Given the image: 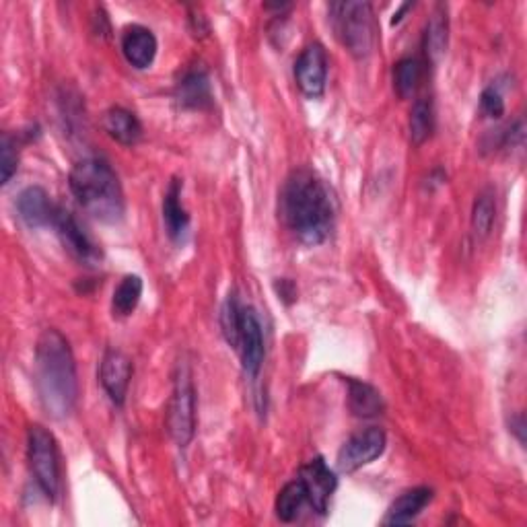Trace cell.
<instances>
[{
	"label": "cell",
	"instance_id": "1",
	"mask_svg": "<svg viewBox=\"0 0 527 527\" xmlns=\"http://www.w3.org/2000/svg\"><path fill=\"white\" fill-rule=\"evenodd\" d=\"M278 213L285 227L305 245L324 243L334 227V202L318 173L295 169L280 190Z\"/></svg>",
	"mask_w": 527,
	"mask_h": 527
},
{
	"label": "cell",
	"instance_id": "2",
	"mask_svg": "<svg viewBox=\"0 0 527 527\" xmlns=\"http://www.w3.org/2000/svg\"><path fill=\"white\" fill-rule=\"evenodd\" d=\"M35 390L52 418H66L79 400V377L73 348L54 328L42 332L35 344Z\"/></svg>",
	"mask_w": 527,
	"mask_h": 527
},
{
	"label": "cell",
	"instance_id": "3",
	"mask_svg": "<svg viewBox=\"0 0 527 527\" xmlns=\"http://www.w3.org/2000/svg\"><path fill=\"white\" fill-rule=\"evenodd\" d=\"M70 192L83 210L101 221L118 223L124 217V192L112 165L101 157L79 161L68 175Z\"/></svg>",
	"mask_w": 527,
	"mask_h": 527
},
{
	"label": "cell",
	"instance_id": "4",
	"mask_svg": "<svg viewBox=\"0 0 527 527\" xmlns=\"http://www.w3.org/2000/svg\"><path fill=\"white\" fill-rule=\"evenodd\" d=\"M330 15L340 44L355 58H367L377 40L373 7L369 3H334Z\"/></svg>",
	"mask_w": 527,
	"mask_h": 527
},
{
	"label": "cell",
	"instance_id": "5",
	"mask_svg": "<svg viewBox=\"0 0 527 527\" xmlns=\"http://www.w3.org/2000/svg\"><path fill=\"white\" fill-rule=\"evenodd\" d=\"M167 431L180 447H188L196 433V388L188 363L178 365L167 412Z\"/></svg>",
	"mask_w": 527,
	"mask_h": 527
},
{
	"label": "cell",
	"instance_id": "6",
	"mask_svg": "<svg viewBox=\"0 0 527 527\" xmlns=\"http://www.w3.org/2000/svg\"><path fill=\"white\" fill-rule=\"evenodd\" d=\"M27 460L31 474L38 482L42 493L56 501L60 493V458H58V445L54 435L40 427L33 425L27 433Z\"/></svg>",
	"mask_w": 527,
	"mask_h": 527
},
{
	"label": "cell",
	"instance_id": "7",
	"mask_svg": "<svg viewBox=\"0 0 527 527\" xmlns=\"http://www.w3.org/2000/svg\"><path fill=\"white\" fill-rule=\"evenodd\" d=\"M52 227L56 229L64 250L73 256L77 262L85 266H97L103 260V252L93 237L85 231V227L77 221V217L66 210L64 206H56L52 219Z\"/></svg>",
	"mask_w": 527,
	"mask_h": 527
},
{
	"label": "cell",
	"instance_id": "8",
	"mask_svg": "<svg viewBox=\"0 0 527 527\" xmlns=\"http://www.w3.org/2000/svg\"><path fill=\"white\" fill-rule=\"evenodd\" d=\"M385 445H388V437L377 427L365 429L357 435L350 437L338 451L336 466L340 472L350 474L357 472L369 464H373L377 458H381Z\"/></svg>",
	"mask_w": 527,
	"mask_h": 527
},
{
	"label": "cell",
	"instance_id": "9",
	"mask_svg": "<svg viewBox=\"0 0 527 527\" xmlns=\"http://www.w3.org/2000/svg\"><path fill=\"white\" fill-rule=\"evenodd\" d=\"M235 350L239 353L241 367L252 379L258 377L262 363H264V332L262 324L254 307H243L241 309V320H239V336Z\"/></svg>",
	"mask_w": 527,
	"mask_h": 527
},
{
	"label": "cell",
	"instance_id": "10",
	"mask_svg": "<svg viewBox=\"0 0 527 527\" xmlns=\"http://www.w3.org/2000/svg\"><path fill=\"white\" fill-rule=\"evenodd\" d=\"M295 81L303 95L318 99L326 91L328 81V54L322 44L307 46L295 62Z\"/></svg>",
	"mask_w": 527,
	"mask_h": 527
},
{
	"label": "cell",
	"instance_id": "11",
	"mask_svg": "<svg viewBox=\"0 0 527 527\" xmlns=\"http://www.w3.org/2000/svg\"><path fill=\"white\" fill-rule=\"evenodd\" d=\"M299 478L307 490V503L313 507V511L326 515L330 507V499L338 486L336 474L328 468V464L322 458H315L301 468Z\"/></svg>",
	"mask_w": 527,
	"mask_h": 527
},
{
	"label": "cell",
	"instance_id": "12",
	"mask_svg": "<svg viewBox=\"0 0 527 527\" xmlns=\"http://www.w3.org/2000/svg\"><path fill=\"white\" fill-rule=\"evenodd\" d=\"M130 379H132V361L122 353V350L110 348L101 359L99 381L103 385L105 394H108V398L116 406H124L130 388Z\"/></svg>",
	"mask_w": 527,
	"mask_h": 527
},
{
	"label": "cell",
	"instance_id": "13",
	"mask_svg": "<svg viewBox=\"0 0 527 527\" xmlns=\"http://www.w3.org/2000/svg\"><path fill=\"white\" fill-rule=\"evenodd\" d=\"M157 38L145 25H130L122 33V52L128 64L138 70H145L155 62L157 56Z\"/></svg>",
	"mask_w": 527,
	"mask_h": 527
},
{
	"label": "cell",
	"instance_id": "14",
	"mask_svg": "<svg viewBox=\"0 0 527 527\" xmlns=\"http://www.w3.org/2000/svg\"><path fill=\"white\" fill-rule=\"evenodd\" d=\"M17 213L23 219V223L31 229H40L48 225L52 227L56 204H52L44 188L29 186L17 198Z\"/></svg>",
	"mask_w": 527,
	"mask_h": 527
},
{
	"label": "cell",
	"instance_id": "15",
	"mask_svg": "<svg viewBox=\"0 0 527 527\" xmlns=\"http://www.w3.org/2000/svg\"><path fill=\"white\" fill-rule=\"evenodd\" d=\"M175 99L186 110H206L213 105V89L204 68H190L175 85Z\"/></svg>",
	"mask_w": 527,
	"mask_h": 527
},
{
	"label": "cell",
	"instance_id": "16",
	"mask_svg": "<svg viewBox=\"0 0 527 527\" xmlns=\"http://www.w3.org/2000/svg\"><path fill=\"white\" fill-rule=\"evenodd\" d=\"M182 180L173 178L167 186L165 198H163V223L169 239L175 243H184L188 229H190V215L182 204Z\"/></svg>",
	"mask_w": 527,
	"mask_h": 527
},
{
	"label": "cell",
	"instance_id": "17",
	"mask_svg": "<svg viewBox=\"0 0 527 527\" xmlns=\"http://www.w3.org/2000/svg\"><path fill=\"white\" fill-rule=\"evenodd\" d=\"M435 493L429 486H418L412 490H406L402 493L388 509L383 517V525H408L412 523L420 513H423L429 503L433 501Z\"/></svg>",
	"mask_w": 527,
	"mask_h": 527
},
{
	"label": "cell",
	"instance_id": "18",
	"mask_svg": "<svg viewBox=\"0 0 527 527\" xmlns=\"http://www.w3.org/2000/svg\"><path fill=\"white\" fill-rule=\"evenodd\" d=\"M346 385H348V408L357 418H375L383 412L385 408L383 396L371 383L348 377Z\"/></svg>",
	"mask_w": 527,
	"mask_h": 527
},
{
	"label": "cell",
	"instance_id": "19",
	"mask_svg": "<svg viewBox=\"0 0 527 527\" xmlns=\"http://www.w3.org/2000/svg\"><path fill=\"white\" fill-rule=\"evenodd\" d=\"M103 130L124 147H132L143 138V124H140V120L132 112L124 108H112L105 112Z\"/></svg>",
	"mask_w": 527,
	"mask_h": 527
},
{
	"label": "cell",
	"instance_id": "20",
	"mask_svg": "<svg viewBox=\"0 0 527 527\" xmlns=\"http://www.w3.org/2000/svg\"><path fill=\"white\" fill-rule=\"evenodd\" d=\"M410 140L412 145H425L435 130V110L431 99H416L410 110Z\"/></svg>",
	"mask_w": 527,
	"mask_h": 527
},
{
	"label": "cell",
	"instance_id": "21",
	"mask_svg": "<svg viewBox=\"0 0 527 527\" xmlns=\"http://www.w3.org/2000/svg\"><path fill=\"white\" fill-rule=\"evenodd\" d=\"M447 31H449V21H447V7L439 5L427 25V33H425V52L427 58L435 64L443 58L445 50H447Z\"/></svg>",
	"mask_w": 527,
	"mask_h": 527
},
{
	"label": "cell",
	"instance_id": "22",
	"mask_svg": "<svg viewBox=\"0 0 527 527\" xmlns=\"http://www.w3.org/2000/svg\"><path fill=\"white\" fill-rule=\"evenodd\" d=\"M143 278L136 274H128L122 278V283L114 291L112 297V311L116 318H128V315L134 313V309L140 303V297H143Z\"/></svg>",
	"mask_w": 527,
	"mask_h": 527
},
{
	"label": "cell",
	"instance_id": "23",
	"mask_svg": "<svg viewBox=\"0 0 527 527\" xmlns=\"http://www.w3.org/2000/svg\"><path fill=\"white\" fill-rule=\"evenodd\" d=\"M307 503V490L305 484L301 482V478L285 484V488L278 493L276 499V515L280 521L291 523L297 519L299 511L303 509V505Z\"/></svg>",
	"mask_w": 527,
	"mask_h": 527
},
{
	"label": "cell",
	"instance_id": "24",
	"mask_svg": "<svg viewBox=\"0 0 527 527\" xmlns=\"http://www.w3.org/2000/svg\"><path fill=\"white\" fill-rule=\"evenodd\" d=\"M497 219V198L493 190H482L472 206V231L476 237H488Z\"/></svg>",
	"mask_w": 527,
	"mask_h": 527
},
{
	"label": "cell",
	"instance_id": "25",
	"mask_svg": "<svg viewBox=\"0 0 527 527\" xmlns=\"http://www.w3.org/2000/svg\"><path fill=\"white\" fill-rule=\"evenodd\" d=\"M420 81H423V64L418 58H402L394 66V89L402 99L412 97Z\"/></svg>",
	"mask_w": 527,
	"mask_h": 527
},
{
	"label": "cell",
	"instance_id": "26",
	"mask_svg": "<svg viewBox=\"0 0 527 527\" xmlns=\"http://www.w3.org/2000/svg\"><path fill=\"white\" fill-rule=\"evenodd\" d=\"M241 309L243 305L239 303V297L235 293H229L223 309H221V330L229 346H237V336H239V320H241Z\"/></svg>",
	"mask_w": 527,
	"mask_h": 527
},
{
	"label": "cell",
	"instance_id": "27",
	"mask_svg": "<svg viewBox=\"0 0 527 527\" xmlns=\"http://www.w3.org/2000/svg\"><path fill=\"white\" fill-rule=\"evenodd\" d=\"M17 169H19L17 140L11 134H3V140H0V180H3V184L11 182Z\"/></svg>",
	"mask_w": 527,
	"mask_h": 527
},
{
	"label": "cell",
	"instance_id": "28",
	"mask_svg": "<svg viewBox=\"0 0 527 527\" xmlns=\"http://www.w3.org/2000/svg\"><path fill=\"white\" fill-rule=\"evenodd\" d=\"M480 110L482 114H486L488 118H495L499 120L505 114V99L501 95V91L493 85V87H486L480 95Z\"/></svg>",
	"mask_w": 527,
	"mask_h": 527
},
{
	"label": "cell",
	"instance_id": "29",
	"mask_svg": "<svg viewBox=\"0 0 527 527\" xmlns=\"http://www.w3.org/2000/svg\"><path fill=\"white\" fill-rule=\"evenodd\" d=\"M511 431L517 435L519 443H525V423H523V414H517L511 420Z\"/></svg>",
	"mask_w": 527,
	"mask_h": 527
}]
</instances>
